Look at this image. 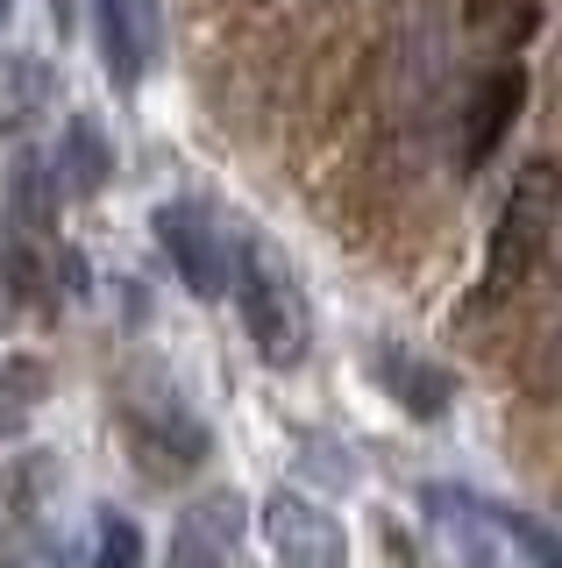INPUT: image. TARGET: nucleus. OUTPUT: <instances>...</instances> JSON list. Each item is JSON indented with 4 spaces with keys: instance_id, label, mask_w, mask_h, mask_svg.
Returning a JSON list of instances; mask_svg holds the SVG:
<instances>
[{
    "instance_id": "obj_12",
    "label": "nucleus",
    "mask_w": 562,
    "mask_h": 568,
    "mask_svg": "<svg viewBox=\"0 0 562 568\" xmlns=\"http://www.w3.org/2000/svg\"><path fill=\"white\" fill-rule=\"evenodd\" d=\"M478 511H484V526H499V532L520 547L526 561H541V568H562V532H555V526L526 519L520 505H484V497H478Z\"/></svg>"
},
{
    "instance_id": "obj_6",
    "label": "nucleus",
    "mask_w": 562,
    "mask_h": 568,
    "mask_svg": "<svg viewBox=\"0 0 562 568\" xmlns=\"http://www.w3.org/2000/svg\"><path fill=\"white\" fill-rule=\"evenodd\" d=\"M520 106H526V71L520 64L484 71L478 93H470V106H463V171H484L491 156H499V142L513 135Z\"/></svg>"
},
{
    "instance_id": "obj_8",
    "label": "nucleus",
    "mask_w": 562,
    "mask_h": 568,
    "mask_svg": "<svg viewBox=\"0 0 562 568\" xmlns=\"http://www.w3.org/2000/svg\"><path fill=\"white\" fill-rule=\"evenodd\" d=\"M235 532H242V505H235V497H214V505H200L179 532H171L164 568H228Z\"/></svg>"
},
{
    "instance_id": "obj_19",
    "label": "nucleus",
    "mask_w": 562,
    "mask_h": 568,
    "mask_svg": "<svg viewBox=\"0 0 562 568\" xmlns=\"http://www.w3.org/2000/svg\"><path fill=\"white\" fill-rule=\"evenodd\" d=\"M8 14H14V0H0V36H8Z\"/></svg>"
},
{
    "instance_id": "obj_17",
    "label": "nucleus",
    "mask_w": 562,
    "mask_h": 568,
    "mask_svg": "<svg viewBox=\"0 0 562 568\" xmlns=\"http://www.w3.org/2000/svg\"><path fill=\"white\" fill-rule=\"evenodd\" d=\"M513 8H520V0H463V22L470 29H499Z\"/></svg>"
},
{
    "instance_id": "obj_5",
    "label": "nucleus",
    "mask_w": 562,
    "mask_h": 568,
    "mask_svg": "<svg viewBox=\"0 0 562 568\" xmlns=\"http://www.w3.org/2000/svg\"><path fill=\"white\" fill-rule=\"evenodd\" d=\"M157 242H164L171 263H179L192 298H228L235 292V248H228V235L207 221V206H185V200L157 206Z\"/></svg>"
},
{
    "instance_id": "obj_14",
    "label": "nucleus",
    "mask_w": 562,
    "mask_h": 568,
    "mask_svg": "<svg viewBox=\"0 0 562 568\" xmlns=\"http://www.w3.org/2000/svg\"><path fill=\"white\" fill-rule=\"evenodd\" d=\"M0 568H79L72 547L43 526H8L0 532Z\"/></svg>"
},
{
    "instance_id": "obj_10",
    "label": "nucleus",
    "mask_w": 562,
    "mask_h": 568,
    "mask_svg": "<svg viewBox=\"0 0 562 568\" xmlns=\"http://www.w3.org/2000/svg\"><path fill=\"white\" fill-rule=\"evenodd\" d=\"M378 369H384V384L399 390V405H407L413 419H442L449 413V377L434 363H420V355H407V348H384Z\"/></svg>"
},
{
    "instance_id": "obj_4",
    "label": "nucleus",
    "mask_w": 562,
    "mask_h": 568,
    "mask_svg": "<svg viewBox=\"0 0 562 568\" xmlns=\"http://www.w3.org/2000/svg\"><path fill=\"white\" fill-rule=\"evenodd\" d=\"M257 526H263V547H271L278 568H349L342 519L300 490H271L257 505Z\"/></svg>"
},
{
    "instance_id": "obj_2",
    "label": "nucleus",
    "mask_w": 562,
    "mask_h": 568,
    "mask_svg": "<svg viewBox=\"0 0 562 568\" xmlns=\"http://www.w3.org/2000/svg\"><path fill=\"white\" fill-rule=\"evenodd\" d=\"M235 298H242V320H250V348L263 369H300L307 348H313V313H307V292L300 277L285 271L278 248H242L235 256Z\"/></svg>"
},
{
    "instance_id": "obj_13",
    "label": "nucleus",
    "mask_w": 562,
    "mask_h": 568,
    "mask_svg": "<svg viewBox=\"0 0 562 568\" xmlns=\"http://www.w3.org/2000/svg\"><path fill=\"white\" fill-rule=\"evenodd\" d=\"M43 384H50V369L37 363V355H14L8 369H0V434H14L29 413L43 405Z\"/></svg>"
},
{
    "instance_id": "obj_15",
    "label": "nucleus",
    "mask_w": 562,
    "mask_h": 568,
    "mask_svg": "<svg viewBox=\"0 0 562 568\" xmlns=\"http://www.w3.org/2000/svg\"><path fill=\"white\" fill-rule=\"evenodd\" d=\"M43 100H50V71H43V64H14L8 79H0V135L22 129V121L37 114Z\"/></svg>"
},
{
    "instance_id": "obj_11",
    "label": "nucleus",
    "mask_w": 562,
    "mask_h": 568,
    "mask_svg": "<svg viewBox=\"0 0 562 568\" xmlns=\"http://www.w3.org/2000/svg\"><path fill=\"white\" fill-rule=\"evenodd\" d=\"M8 227L14 235H43L50 227V164L43 156H22L8 178Z\"/></svg>"
},
{
    "instance_id": "obj_1",
    "label": "nucleus",
    "mask_w": 562,
    "mask_h": 568,
    "mask_svg": "<svg viewBox=\"0 0 562 568\" xmlns=\"http://www.w3.org/2000/svg\"><path fill=\"white\" fill-rule=\"evenodd\" d=\"M562 221V164L555 156H526L513 171V192H505V213L484 242V271H478V306H505L526 277L549 256V235Z\"/></svg>"
},
{
    "instance_id": "obj_18",
    "label": "nucleus",
    "mask_w": 562,
    "mask_h": 568,
    "mask_svg": "<svg viewBox=\"0 0 562 568\" xmlns=\"http://www.w3.org/2000/svg\"><path fill=\"white\" fill-rule=\"evenodd\" d=\"M534 390H541V398H562V334L549 342V355H541V369H534Z\"/></svg>"
},
{
    "instance_id": "obj_3",
    "label": "nucleus",
    "mask_w": 562,
    "mask_h": 568,
    "mask_svg": "<svg viewBox=\"0 0 562 568\" xmlns=\"http://www.w3.org/2000/svg\"><path fill=\"white\" fill-rule=\"evenodd\" d=\"M121 434H129L136 469L157 476V484H179V476H192L207 462V426L192 419L171 390H150V398L121 405Z\"/></svg>"
},
{
    "instance_id": "obj_16",
    "label": "nucleus",
    "mask_w": 562,
    "mask_h": 568,
    "mask_svg": "<svg viewBox=\"0 0 562 568\" xmlns=\"http://www.w3.org/2000/svg\"><path fill=\"white\" fill-rule=\"evenodd\" d=\"M93 540H100L93 568H143V532H136L129 519H121V511H100Z\"/></svg>"
},
{
    "instance_id": "obj_9",
    "label": "nucleus",
    "mask_w": 562,
    "mask_h": 568,
    "mask_svg": "<svg viewBox=\"0 0 562 568\" xmlns=\"http://www.w3.org/2000/svg\"><path fill=\"white\" fill-rule=\"evenodd\" d=\"M58 171H64V185L79 192V200H93L100 185L114 178V142L93 129L86 114H72L64 121V150H58Z\"/></svg>"
},
{
    "instance_id": "obj_7",
    "label": "nucleus",
    "mask_w": 562,
    "mask_h": 568,
    "mask_svg": "<svg viewBox=\"0 0 562 568\" xmlns=\"http://www.w3.org/2000/svg\"><path fill=\"white\" fill-rule=\"evenodd\" d=\"M93 29H100L108 79L129 93V85L143 79L150 50H157V8H150V0H93Z\"/></svg>"
}]
</instances>
